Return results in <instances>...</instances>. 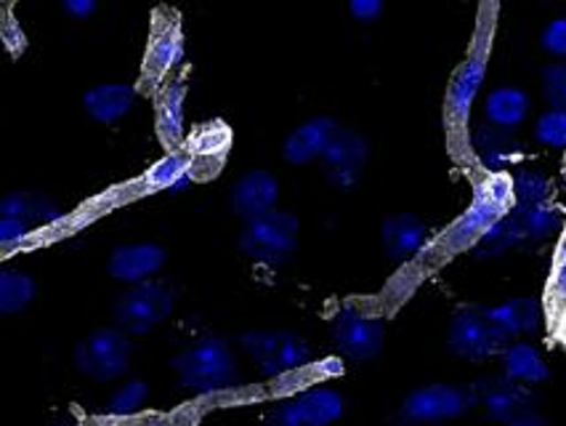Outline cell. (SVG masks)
<instances>
[{
  "label": "cell",
  "mask_w": 566,
  "mask_h": 426,
  "mask_svg": "<svg viewBox=\"0 0 566 426\" xmlns=\"http://www.w3.org/2000/svg\"><path fill=\"white\" fill-rule=\"evenodd\" d=\"M539 45L548 51L551 56L566 59V17H556L553 22L545 24L543 35H539Z\"/></svg>",
  "instance_id": "35"
},
{
  "label": "cell",
  "mask_w": 566,
  "mask_h": 426,
  "mask_svg": "<svg viewBox=\"0 0 566 426\" xmlns=\"http://www.w3.org/2000/svg\"><path fill=\"white\" fill-rule=\"evenodd\" d=\"M276 200H280V181H276L274 174L261 168L242 174L234 181L232 193H229V202H232L234 214L245 219V225L276 211Z\"/></svg>",
  "instance_id": "15"
},
{
  "label": "cell",
  "mask_w": 566,
  "mask_h": 426,
  "mask_svg": "<svg viewBox=\"0 0 566 426\" xmlns=\"http://www.w3.org/2000/svg\"><path fill=\"white\" fill-rule=\"evenodd\" d=\"M380 242L388 259L410 261L426 251L431 242V229L418 214H394L380 227Z\"/></svg>",
  "instance_id": "17"
},
{
  "label": "cell",
  "mask_w": 566,
  "mask_h": 426,
  "mask_svg": "<svg viewBox=\"0 0 566 426\" xmlns=\"http://www.w3.org/2000/svg\"><path fill=\"white\" fill-rule=\"evenodd\" d=\"M447 344L458 357L471 360V363H482V360L500 357L509 350L511 341L500 331L495 320H492L490 306H460L452 314L450 333H447Z\"/></svg>",
  "instance_id": "5"
},
{
  "label": "cell",
  "mask_w": 566,
  "mask_h": 426,
  "mask_svg": "<svg viewBox=\"0 0 566 426\" xmlns=\"http://www.w3.org/2000/svg\"><path fill=\"white\" fill-rule=\"evenodd\" d=\"M471 149L486 174H509L513 166L524 160L526 153L524 144L511 131H500L495 126H482L473 131Z\"/></svg>",
  "instance_id": "16"
},
{
  "label": "cell",
  "mask_w": 566,
  "mask_h": 426,
  "mask_svg": "<svg viewBox=\"0 0 566 426\" xmlns=\"http://www.w3.org/2000/svg\"><path fill=\"white\" fill-rule=\"evenodd\" d=\"M147 397H149L147 382H142V378H130V382L117 386L115 395L109 397L107 413L115 418H128L144 408Z\"/></svg>",
  "instance_id": "32"
},
{
  "label": "cell",
  "mask_w": 566,
  "mask_h": 426,
  "mask_svg": "<svg viewBox=\"0 0 566 426\" xmlns=\"http://www.w3.org/2000/svg\"><path fill=\"white\" fill-rule=\"evenodd\" d=\"M348 11H352V17L357 19V22L370 24L384 14V3H380V0H352Z\"/></svg>",
  "instance_id": "40"
},
{
  "label": "cell",
  "mask_w": 566,
  "mask_h": 426,
  "mask_svg": "<svg viewBox=\"0 0 566 426\" xmlns=\"http://www.w3.org/2000/svg\"><path fill=\"white\" fill-rule=\"evenodd\" d=\"M0 219H17L24 221L28 227H54L64 219V211L45 195L11 193L9 198L0 202Z\"/></svg>",
  "instance_id": "27"
},
{
  "label": "cell",
  "mask_w": 566,
  "mask_h": 426,
  "mask_svg": "<svg viewBox=\"0 0 566 426\" xmlns=\"http://www.w3.org/2000/svg\"><path fill=\"white\" fill-rule=\"evenodd\" d=\"M266 426H304L293 405V397H285L272 405V411L266 413Z\"/></svg>",
  "instance_id": "36"
},
{
  "label": "cell",
  "mask_w": 566,
  "mask_h": 426,
  "mask_svg": "<svg viewBox=\"0 0 566 426\" xmlns=\"http://www.w3.org/2000/svg\"><path fill=\"white\" fill-rule=\"evenodd\" d=\"M500 365H503V376L524 386L543 384L551 378L548 363H545L537 346L530 344V341H513V344H509V350L500 355Z\"/></svg>",
  "instance_id": "26"
},
{
  "label": "cell",
  "mask_w": 566,
  "mask_h": 426,
  "mask_svg": "<svg viewBox=\"0 0 566 426\" xmlns=\"http://www.w3.org/2000/svg\"><path fill=\"white\" fill-rule=\"evenodd\" d=\"M490 314L511 344L513 341H522V336L537 333L539 323H543V310H539V304L535 299L526 297H516L503 301V304L497 306H490Z\"/></svg>",
  "instance_id": "23"
},
{
  "label": "cell",
  "mask_w": 566,
  "mask_h": 426,
  "mask_svg": "<svg viewBox=\"0 0 566 426\" xmlns=\"http://www.w3.org/2000/svg\"><path fill=\"white\" fill-rule=\"evenodd\" d=\"M469 408H473L469 389L452 384H429L410 392L399 413L407 424H442L463 416Z\"/></svg>",
  "instance_id": "10"
},
{
  "label": "cell",
  "mask_w": 566,
  "mask_h": 426,
  "mask_svg": "<svg viewBox=\"0 0 566 426\" xmlns=\"http://www.w3.org/2000/svg\"><path fill=\"white\" fill-rule=\"evenodd\" d=\"M492 49V30L476 38L471 54L463 59V64L455 70L450 85H447L444 96V121L452 131H465L471 121L473 102H476L479 91H482L486 77V64H490Z\"/></svg>",
  "instance_id": "6"
},
{
  "label": "cell",
  "mask_w": 566,
  "mask_h": 426,
  "mask_svg": "<svg viewBox=\"0 0 566 426\" xmlns=\"http://www.w3.org/2000/svg\"><path fill=\"white\" fill-rule=\"evenodd\" d=\"M516 206L513 195V176L511 174H486L482 181L473 187V200L463 214L452 221V227L444 232L447 251H465L476 248V242L484 238L486 229H492L500 219H505Z\"/></svg>",
  "instance_id": "1"
},
{
  "label": "cell",
  "mask_w": 566,
  "mask_h": 426,
  "mask_svg": "<svg viewBox=\"0 0 566 426\" xmlns=\"http://www.w3.org/2000/svg\"><path fill=\"white\" fill-rule=\"evenodd\" d=\"M54 426H72V424H54Z\"/></svg>",
  "instance_id": "44"
},
{
  "label": "cell",
  "mask_w": 566,
  "mask_h": 426,
  "mask_svg": "<svg viewBox=\"0 0 566 426\" xmlns=\"http://www.w3.org/2000/svg\"><path fill=\"white\" fill-rule=\"evenodd\" d=\"M535 142L551 149H566V113L545 110L535 123Z\"/></svg>",
  "instance_id": "33"
},
{
  "label": "cell",
  "mask_w": 566,
  "mask_h": 426,
  "mask_svg": "<svg viewBox=\"0 0 566 426\" xmlns=\"http://www.w3.org/2000/svg\"><path fill=\"white\" fill-rule=\"evenodd\" d=\"M338 126L340 123L327 115L308 117V121H304L298 128H293L287 134L285 144H282V155H285V160L291 166H306V163L317 160V157L322 160V155H325L327 144H331Z\"/></svg>",
  "instance_id": "19"
},
{
  "label": "cell",
  "mask_w": 566,
  "mask_h": 426,
  "mask_svg": "<svg viewBox=\"0 0 566 426\" xmlns=\"http://www.w3.org/2000/svg\"><path fill=\"white\" fill-rule=\"evenodd\" d=\"M505 426H545V418L539 416L537 411H526L522 416H516L513 422H509Z\"/></svg>",
  "instance_id": "43"
},
{
  "label": "cell",
  "mask_w": 566,
  "mask_h": 426,
  "mask_svg": "<svg viewBox=\"0 0 566 426\" xmlns=\"http://www.w3.org/2000/svg\"><path fill=\"white\" fill-rule=\"evenodd\" d=\"M543 94L551 110L566 113V59L564 62H553L543 70Z\"/></svg>",
  "instance_id": "34"
},
{
  "label": "cell",
  "mask_w": 566,
  "mask_h": 426,
  "mask_svg": "<svg viewBox=\"0 0 566 426\" xmlns=\"http://www.w3.org/2000/svg\"><path fill=\"white\" fill-rule=\"evenodd\" d=\"M319 376H340V373H344V363H340V357H327V360H322L319 363Z\"/></svg>",
  "instance_id": "42"
},
{
  "label": "cell",
  "mask_w": 566,
  "mask_h": 426,
  "mask_svg": "<svg viewBox=\"0 0 566 426\" xmlns=\"http://www.w3.org/2000/svg\"><path fill=\"white\" fill-rule=\"evenodd\" d=\"M240 344L269 378L304 371L314 357L312 344L293 331H245Z\"/></svg>",
  "instance_id": "4"
},
{
  "label": "cell",
  "mask_w": 566,
  "mask_h": 426,
  "mask_svg": "<svg viewBox=\"0 0 566 426\" xmlns=\"http://www.w3.org/2000/svg\"><path fill=\"white\" fill-rule=\"evenodd\" d=\"M184 51V32L176 19L155 24L153 38H149L147 54H144V70H142V83L144 85H166V77L170 70H176L181 64Z\"/></svg>",
  "instance_id": "13"
},
{
  "label": "cell",
  "mask_w": 566,
  "mask_h": 426,
  "mask_svg": "<svg viewBox=\"0 0 566 426\" xmlns=\"http://www.w3.org/2000/svg\"><path fill=\"white\" fill-rule=\"evenodd\" d=\"M166 261L168 251L157 242H128V246H117L112 251L107 270L117 283L138 285L153 280L166 267Z\"/></svg>",
  "instance_id": "14"
},
{
  "label": "cell",
  "mask_w": 566,
  "mask_h": 426,
  "mask_svg": "<svg viewBox=\"0 0 566 426\" xmlns=\"http://www.w3.org/2000/svg\"><path fill=\"white\" fill-rule=\"evenodd\" d=\"M130 352V336H125L120 328H98L75 346V363L88 378L107 384L128 371Z\"/></svg>",
  "instance_id": "8"
},
{
  "label": "cell",
  "mask_w": 566,
  "mask_h": 426,
  "mask_svg": "<svg viewBox=\"0 0 566 426\" xmlns=\"http://www.w3.org/2000/svg\"><path fill=\"white\" fill-rule=\"evenodd\" d=\"M136 85L128 83H98L94 89L85 91L83 107L85 115L94 123H102V126H112L120 117L130 113V107L136 104Z\"/></svg>",
  "instance_id": "20"
},
{
  "label": "cell",
  "mask_w": 566,
  "mask_h": 426,
  "mask_svg": "<svg viewBox=\"0 0 566 426\" xmlns=\"http://www.w3.org/2000/svg\"><path fill=\"white\" fill-rule=\"evenodd\" d=\"M532 113V96L516 85H497L486 94L484 100V117L486 126H495L500 131H516L526 123Z\"/></svg>",
  "instance_id": "21"
},
{
  "label": "cell",
  "mask_w": 566,
  "mask_h": 426,
  "mask_svg": "<svg viewBox=\"0 0 566 426\" xmlns=\"http://www.w3.org/2000/svg\"><path fill=\"white\" fill-rule=\"evenodd\" d=\"M155 126L157 139L168 153H176L187 142V83L181 77L163 85L160 96H157Z\"/></svg>",
  "instance_id": "18"
},
{
  "label": "cell",
  "mask_w": 566,
  "mask_h": 426,
  "mask_svg": "<svg viewBox=\"0 0 566 426\" xmlns=\"http://www.w3.org/2000/svg\"><path fill=\"white\" fill-rule=\"evenodd\" d=\"M30 238V227L24 221L17 219H0V248L3 251H11V248L19 246Z\"/></svg>",
  "instance_id": "37"
},
{
  "label": "cell",
  "mask_w": 566,
  "mask_h": 426,
  "mask_svg": "<svg viewBox=\"0 0 566 426\" xmlns=\"http://www.w3.org/2000/svg\"><path fill=\"white\" fill-rule=\"evenodd\" d=\"M386 325L378 314H370L359 306H344L333 318V344L354 363H367L384 350Z\"/></svg>",
  "instance_id": "9"
},
{
  "label": "cell",
  "mask_w": 566,
  "mask_h": 426,
  "mask_svg": "<svg viewBox=\"0 0 566 426\" xmlns=\"http://www.w3.org/2000/svg\"><path fill=\"white\" fill-rule=\"evenodd\" d=\"M229 144H232V134L223 123H206V126H197L192 134L184 142V153L192 157L195 176L197 170L206 168H219L221 160L227 157Z\"/></svg>",
  "instance_id": "22"
},
{
  "label": "cell",
  "mask_w": 566,
  "mask_h": 426,
  "mask_svg": "<svg viewBox=\"0 0 566 426\" xmlns=\"http://www.w3.org/2000/svg\"><path fill=\"white\" fill-rule=\"evenodd\" d=\"M522 242H524V238H522V232H518L516 219H513V214H509L505 219H500L495 227L486 229L484 238L476 242V251H479V256H500V253L511 251V248L522 246Z\"/></svg>",
  "instance_id": "31"
},
{
  "label": "cell",
  "mask_w": 566,
  "mask_h": 426,
  "mask_svg": "<svg viewBox=\"0 0 566 426\" xmlns=\"http://www.w3.org/2000/svg\"><path fill=\"white\" fill-rule=\"evenodd\" d=\"M511 214L516 219L524 242L548 240L551 235L564 229V211L553 200L535 202V206H513Z\"/></svg>",
  "instance_id": "28"
},
{
  "label": "cell",
  "mask_w": 566,
  "mask_h": 426,
  "mask_svg": "<svg viewBox=\"0 0 566 426\" xmlns=\"http://www.w3.org/2000/svg\"><path fill=\"white\" fill-rule=\"evenodd\" d=\"M195 179L197 176H195L192 157L184 153V149H176V153L163 155L160 160H157L155 166L144 174L142 185L147 189H153V193L179 195L181 189H187Z\"/></svg>",
  "instance_id": "25"
},
{
  "label": "cell",
  "mask_w": 566,
  "mask_h": 426,
  "mask_svg": "<svg viewBox=\"0 0 566 426\" xmlns=\"http://www.w3.org/2000/svg\"><path fill=\"white\" fill-rule=\"evenodd\" d=\"M174 371L179 382L197 395H216L227 392L240 382V365H237L232 346L219 336L202 339L200 344L189 346L174 360Z\"/></svg>",
  "instance_id": "2"
},
{
  "label": "cell",
  "mask_w": 566,
  "mask_h": 426,
  "mask_svg": "<svg viewBox=\"0 0 566 426\" xmlns=\"http://www.w3.org/2000/svg\"><path fill=\"white\" fill-rule=\"evenodd\" d=\"M551 293L556 299L566 301V240L558 246L556 261H553V272H551Z\"/></svg>",
  "instance_id": "38"
},
{
  "label": "cell",
  "mask_w": 566,
  "mask_h": 426,
  "mask_svg": "<svg viewBox=\"0 0 566 426\" xmlns=\"http://www.w3.org/2000/svg\"><path fill=\"white\" fill-rule=\"evenodd\" d=\"M513 195H516V206L551 202L553 198L551 179L537 168H518L516 174H513Z\"/></svg>",
  "instance_id": "30"
},
{
  "label": "cell",
  "mask_w": 566,
  "mask_h": 426,
  "mask_svg": "<svg viewBox=\"0 0 566 426\" xmlns=\"http://www.w3.org/2000/svg\"><path fill=\"white\" fill-rule=\"evenodd\" d=\"M293 405L304 426H331L346 411L344 395L331 386H308V389L293 395Z\"/></svg>",
  "instance_id": "24"
},
{
  "label": "cell",
  "mask_w": 566,
  "mask_h": 426,
  "mask_svg": "<svg viewBox=\"0 0 566 426\" xmlns=\"http://www.w3.org/2000/svg\"><path fill=\"white\" fill-rule=\"evenodd\" d=\"M96 0H64L62 11L72 19H91L96 14Z\"/></svg>",
  "instance_id": "41"
},
{
  "label": "cell",
  "mask_w": 566,
  "mask_h": 426,
  "mask_svg": "<svg viewBox=\"0 0 566 426\" xmlns=\"http://www.w3.org/2000/svg\"><path fill=\"white\" fill-rule=\"evenodd\" d=\"M469 395L471 405H479L492 422H500L503 426L526 411H535L532 408L535 395H532L530 386L513 382L509 376L484 378V382L471 384Z\"/></svg>",
  "instance_id": "11"
},
{
  "label": "cell",
  "mask_w": 566,
  "mask_h": 426,
  "mask_svg": "<svg viewBox=\"0 0 566 426\" xmlns=\"http://www.w3.org/2000/svg\"><path fill=\"white\" fill-rule=\"evenodd\" d=\"M367 157H370V142L354 128L338 126L322 155L327 181L338 189H352L359 181Z\"/></svg>",
  "instance_id": "12"
},
{
  "label": "cell",
  "mask_w": 566,
  "mask_h": 426,
  "mask_svg": "<svg viewBox=\"0 0 566 426\" xmlns=\"http://www.w3.org/2000/svg\"><path fill=\"white\" fill-rule=\"evenodd\" d=\"M298 219L285 211H272L248 221L240 235V251L259 264H282L298 248Z\"/></svg>",
  "instance_id": "7"
},
{
  "label": "cell",
  "mask_w": 566,
  "mask_h": 426,
  "mask_svg": "<svg viewBox=\"0 0 566 426\" xmlns=\"http://www.w3.org/2000/svg\"><path fill=\"white\" fill-rule=\"evenodd\" d=\"M3 43H6V49L11 51V56H19L24 49H28V35H24V30L19 28L17 19L11 14L6 17V22H3Z\"/></svg>",
  "instance_id": "39"
},
{
  "label": "cell",
  "mask_w": 566,
  "mask_h": 426,
  "mask_svg": "<svg viewBox=\"0 0 566 426\" xmlns=\"http://www.w3.org/2000/svg\"><path fill=\"white\" fill-rule=\"evenodd\" d=\"M174 288L160 280H147V283L130 285L117 297L112 318H115V328H120L125 336H144V333L155 331L174 312Z\"/></svg>",
  "instance_id": "3"
},
{
  "label": "cell",
  "mask_w": 566,
  "mask_h": 426,
  "mask_svg": "<svg viewBox=\"0 0 566 426\" xmlns=\"http://www.w3.org/2000/svg\"><path fill=\"white\" fill-rule=\"evenodd\" d=\"M35 280L24 270H3L0 272V312L17 314L24 312L35 299Z\"/></svg>",
  "instance_id": "29"
}]
</instances>
